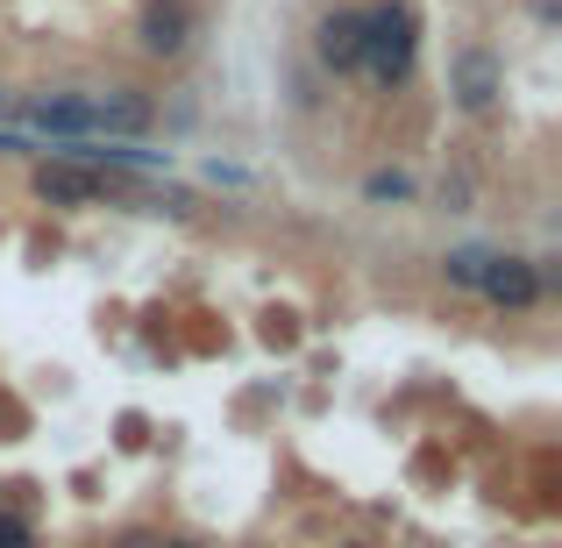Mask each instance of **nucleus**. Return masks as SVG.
Masks as SVG:
<instances>
[{
  "mask_svg": "<svg viewBox=\"0 0 562 548\" xmlns=\"http://www.w3.org/2000/svg\"><path fill=\"white\" fill-rule=\"evenodd\" d=\"M413 51H420V22H413V8H398V0H384V8L363 14V57L357 65L371 71L378 86H398L413 71Z\"/></svg>",
  "mask_w": 562,
  "mask_h": 548,
  "instance_id": "nucleus-1",
  "label": "nucleus"
},
{
  "mask_svg": "<svg viewBox=\"0 0 562 548\" xmlns=\"http://www.w3.org/2000/svg\"><path fill=\"white\" fill-rule=\"evenodd\" d=\"M477 292H484V300H498V306H535L541 300V271L527 257H484Z\"/></svg>",
  "mask_w": 562,
  "mask_h": 548,
  "instance_id": "nucleus-2",
  "label": "nucleus"
},
{
  "mask_svg": "<svg viewBox=\"0 0 562 548\" xmlns=\"http://www.w3.org/2000/svg\"><path fill=\"white\" fill-rule=\"evenodd\" d=\"M86 108H93V136H143L150 128V100L136 93H86Z\"/></svg>",
  "mask_w": 562,
  "mask_h": 548,
  "instance_id": "nucleus-3",
  "label": "nucleus"
},
{
  "mask_svg": "<svg viewBox=\"0 0 562 548\" xmlns=\"http://www.w3.org/2000/svg\"><path fill=\"white\" fill-rule=\"evenodd\" d=\"M186 36H192V8H186V0H157V8L143 14V51L179 57V51H186Z\"/></svg>",
  "mask_w": 562,
  "mask_h": 548,
  "instance_id": "nucleus-4",
  "label": "nucleus"
},
{
  "mask_svg": "<svg viewBox=\"0 0 562 548\" xmlns=\"http://www.w3.org/2000/svg\"><path fill=\"white\" fill-rule=\"evenodd\" d=\"M29 128H43V136H93V108H86V93L36 100V108H29Z\"/></svg>",
  "mask_w": 562,
  "mask_h": 548,
  "instance_id": "nucleus-5",
  "label": "nucleus"
},
{
  "mask_svg": "<svg viewBox=\"0 0 562 548\" xmlns=\"http://www.w3.org/2000/svg\"><path fill=\"white\" fill-rule=\"evenodd\" d=\"M357 57H363V14H328L321 22V65L357 71Z\"/></svg>",
  "mask_w": 562,
  "mask_h": 548,
  "instance_id": "nucleus-6",
  "label": "nucleus"
},
{
  "mask_svg": "<svg viewBox=\"0 0 562 548\" xmlns=\"http://www.w3.org/2000/svg\"><path fill=\"white\" fill-rule=\"evenodd\" d=\"M100 192L93 171H71V165H43L36 171V200H50V206H86Z\"/></svg>",
  "mask_w": 562,
  "mask_h": 548,
  "instance_id": "nucleus-7",
  "label": "nucleus"
},
{
  "mask_svg": "<svg viewBox=\"0 0 562 548\" xmlns=\"http://www.w3.org/2000/svg\"><path fill=\"white\" fill-rule=\"evenodd\" d=\"M456 93H463V108H492V93H498V65L484 51H463L456 57Z\"/></svg>",
  "mask_w": 562,
  "mask_h": 548,
  "instance_id": "nucleus-8",
  "label": "nucleus"
},
{
  "mask_svg": "<svg viewBox=\"0 0 562 548\" xmlns=\"http://www.w3.org/2000/svg\"><path fill=\"white\" fill-rule=\"evenodd\" d=\"M441 271H449V286H477V271H484V249H456V257L441 264Z\"/></svg>",
  "mask_w": 562,
  "mask_h": 548,
  "instance_id": "nucleus-9",
  "label": "nucleus"
},
{
  "mask_svg": "<svg viewBox=\"0 0 562 548\" xmlns=\"http://www.w3.org/2000/svg\"><path fill=\"white\" fill-rule=\"evenodd\" d=\"M363 192H371V200H406V192H413V179H406V171H378V179L363 186Z\"/></svg>",
  "mask_w": 562,
  "mask_h": 548,
  "instance_id": "nucleus-10",
  "label": "nucleus"
},
{
  "mask_svg": "<svg viewBox=\"0 0 562 548\" xmlns=\"http://www.w3.org/2000/svg\"><path fill=\"white\" fill-rule=\"evenodd\" d=\"M0 548H36V535H29V521H14V513H0Z\"/></svg>",
  "mask_w": 562,
  "mask_h": 548,
  "instance_id": "nucleus-11",
  "label": "nucleus"
},
{
  "mask_svg": "<svg viewBox=\"0 0 562 548\" xmlns=\"http://www.w3.org/2000/svg\"><path fill=\"white\" fill-rule=\"evenodd\" d=\"M165 548H200V541H165Z\"/></svg>",
  "mask_w": 562,
  "mask_h": 548,
  "instance_id": "nucleus-12",
  "label": "nucleus"
},
{
  "mask_svg": "<svg viewBox=\"0 0 562 548\" xmlns=\"http://www.w3.org/2000/svg\"><path fill=\"white\" fill-rule=\"evenodd\" d=\"M342 548H363V541H342Z\"/></svg>",
  "mask_w": 562,
  "mask_h": 548,
  "instance_id": "nucleus-13",
  "label": "nucleus"
}]
</instances>
